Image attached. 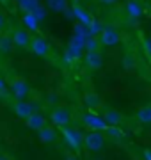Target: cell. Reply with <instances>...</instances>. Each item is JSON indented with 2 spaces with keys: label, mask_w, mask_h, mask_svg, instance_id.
I'll list each match as a JSON object with an SVG mask.
<instances>
[{
  "label": "cell",
  "mask_w": 151,
  "mask_h": 160,
  "mask_svg": "<svg viewBox=\"0 0 151 160\" xmlns=\"http://www.w3.org/2000/svg\"><path fill=\"white\" fill-rule=\"evenodd\" d=\"M61 133H62V139H64V142L70 146V149L73 151L75 155H78L82 151V144H84V133H82L78 128H75V126H62L61 128Z\"/></svg>",
  "instance_id": "obj_1"
},
{
  "label": "cell",
  "mask_w": 151,
  "mask_h": 160,
  "mask_svg": "<svg viewBox=\"0 0 151 160\" xmlns=\"http://www.w3.org/2000/svg\"><path fill=\"white\" fill-rule=\"evenodd\" d=\"M29 50L34 53L36 57H41V59H50L52 57V43L41 34H36L30 38V45H29Z\"/></svg>",
  "instance_id": "obj_2"
},
{
  "label": "cell",
  "mask_w": 151,
  "mask_h": 160,
  "mask_svg": "<svg viewBox=\"0 0 151 160\" xmlns=\"http://www.w3.org/2000/svg\"><path fill=\"white\" fill-rule=\"evenodd\" d=\"M98 41L100 45L105 46V48H114L121 43V32L116 25H103L101 27V32L98 34Z\"/></svg>",
  "instance_id": "obj_3"
},
{
  "label": "cell",
  "mask_w": 151,
  "mask_h": 160,
  "mask_svg": "<svg viewBox=\"0 0 151 160\" xmlns=\"http://www.w3.org/2000/svg\"><path fill=\"white\" fill-rule=\"evenodd\" d=\"M105 144H107V137H105L103 132L91 130L84 135V144L82 146L87 151H91V153H98V151H101L105 148Z\"/></svg>",
  "instance_id": "obj_4"
},
{
  "label": "cell",
  "mask_w": 151,
  "mask_h": 160,
  "mask_svg": "<svg viewBox=\"0 0 151 160\" xmlns=\"http://www.w3.org/2000/svg\"><path fill=\"white\" fill-rule=\"evenodd\" d=\"M48 119L52 121L53 126H57V128H62V126H68L71 125V119H73V114H71V110L68 107H64V105H57V107H53L50 110V114H48Z\"/></svg>",
  "instance_id": "obj_5"
},
{
  "label": "cell",
  "mask_w": 151,
  "mask_h": 160,
  "mask_svg": "<svg viewBox=\"0 0 151 160\" xmlns=\"http://www.w3.org/2000/svg\"><path fill=\"white\" fill-rule=\"evenodd\" d=\"M7 91L11 92V96L16 100V102H22V100H27V96L30 94V86L29 82L22 77H14L9 82V89Z\"/></svg>",
  "instance_id": "obj_6"
},
{
  "label": "cell",
  "mask_w": 151,
  "mask_h": 160,
  "mask_svg": "<svg viewBox=\"0 0 151 160\" xmlns=\"http://www.w3.org/2000/svg\"><path fill=\"white\" fill-rule=\"evenodd\" d=\"M82 125L87 126L89 130H94V132H105L107 130L105 119L101 118V114L94 112V110H85V112L82 114Z\"/></svg>",
  "instance_id": "obj_7"
},
{
  "label": "cell",
  "mask_w": 151,
  "mask_h": 160,
  "mask_svg": "<svg viewBox=\"0 0 151 160\" xmlns=\"http://www.w3.org/2000/svg\"><path fill=\"white\" fill-rule=\"evenodd\" d=\"M9 34H11L14 50H29L30 38H32V36H30V32L25 29V27H14Z\"/></svg>",
  "instance_id": "obj_8"
},
{
  "label": "cell",
  "mask_w": 151,
  "mask_h": 160,
  "mask_svg": "<svg viewBox=\"0 0 151 160\" xmlns=\"http://www.w3.org/2000/svg\"><path fill=\"white\" fill-rule=\"evenodd\" d=\"M82 62H84V68L89 69V71H98V69L103 68L105 64V57L100 50L96 52H85V55L82 57Z\"/></svg>",
  "instance_id": "obj_9"
},
{
  "label": "cell",
  "mask_w": 151,
  "mask_h": 160,
  "mask_svg": "<svg viewBox=\"0 0 151 160\" xmlns=\"http://www.w3.org/2000/svg\"><path fill=\"white\" fill-rule=\"evenodd\" d=\"M12 110H14L16 118H20V119L25 121L27 118H30V114L37 112V105H36V102L22 100V102H16L14 105H12Z\"/></svg>",
  "instance_id": "obj_10"
},
{
  "label": "cell",
  "mask_w": 151,
  "mask_h": 160,
  "mask_svg": "<svg viewBox=\"0 0 151 160\" xmlns=\"http://www.w3.org/2000/svg\"><path fill=\"white\" fill-rule=\"evenodd\" d=\"M82 52H84V45L78 43V41L71 39L66 52H64V59H66V62H76V61H80L84 55H82Z\"/></svg>",
  "instance_id": "obj_11"
},
{
  "label": "cell",
  "mask_w": 151,
  "mask_h": 160,
  "mask_svg": "<svg viewBox=\"0 0 151 160\" xmlns=\"http://www.w3.org/2000/svg\"><path fill=\"white\" fill-rule=\"evenodd\" d=\"M101 118L105 119L107 126H121L123 121H124V116H123V112H119V110H116V109H110V107L103 109V112H101Z\"/></svg>",
  "instance_id": "obj_12"
},
{
  "label": "cell",
  "mask_w": 151,
  "mask_h": 160,
  "mask_svg": "<svg viewBox=\"0 0 151 160\" xmlns=\"http://www.w3.org/2000/svg\"><path fill=\"white\" fill-rule=\"evenodd\" d=\"M71 11H73V18H76L80 25H84V27H89V25L93 23V20H94L93 14H91L87 9H84L82 6H78V4H73V6H71Z\"/></svg>",
  "instance_id": "obj_13"
},
{
  "label": "cell",
  "mask_w": 151,
  "mask_h": 160,
  "mask_svg": "<svg viewBox=\"0 0 151 160\" xmlns=\"http://www.w3.org/2000/svg\"><path fill=\"white\" fill-rule=\"evenodd\" d=\"M25 125L29 126L30 130L39 132L41 128H45V126L48 125V118L45 114H41L39 110H37V112H34V114H30V118L25 119Z\"/></svg>",
  "instance_id": "obj_14"
},
{
  "label": "cell",
  "mask_w": 151,
  "mask_h": 160,
  "mask_svg": "<svg viewBox=\"0 0 151 160\" xmlns=\"http://www.w3.org/2000/svg\"><path fill=\"white\" fill-rule=\"evenodd\" d=\"M124 11H126V14L132 18V20H139V18L144 14V6L140 4L139 0H126Z\"/></svg>",
  "instance_id": "obj_15"
},
{
  "label": "cell",
  "mask_w": 151,
  "mask_h": 160,
  "mask_svg": "<svg viewBox=\"0 0 151 160\" xmlns=\"http://www.w3.org/2000/svg\"><path fill=\"white\" fill-rule=\"evenodd\" d=\"M37 139H39L43 144H53L57 141V130H55V126H45V128H41L37 132Z\"/></svg>",
  "instance_id": "obj_16"
},
{
  "label": "cell",
  "mask_w": 151,
  "mask_h": 160,
  "mask_svg": "<svg viewBox=\"0 0 151 160\" xmlns=\"http://www.w3.org/2000/svg\"><path fill=\"white\" fill-rule=\"evenodd\" d=\"M134 118H135V121H137L139 125H144V126L151 125V103L139 107Z\"/></svg>",
  "instance_id": "obj_17"
},
{
  "label": "cell",
  "mask_w": 151,
  "mask_h": 160,
  "mask_svg": "<svg viewBox=\"0 0 151 160\" xmlns=\"http://www.w3.org/2000/svg\"><path fill=\"white\" fill-rule=\"evenodd\" d=\"M14 46H12V39H11V34L9 32H0V55H11Z\"/></svg>",
  "instance_id": "obj_18"
},
{
  "label": "cell",
  "mask_w": 151,
  "mask_h": 160,
  "mask_svg": "<svg viewBox=\"0 0 151 160\" xmlns=\"http://www.w3.org/2000/svg\"><path fill=\"white\" fill-rule=\"evenodd\" d=\"M84 103H85V107H87V110H94L98 109V107H101V100H100V96L96 94V92L89 91L84 94Z\"/></svg>",
  "instance_id": "obj_19"
},
{
  "label": "cell",
  "mask_w": 151,
  "mask_h": 160,
  "mask_svg": "<svg viewBox=\"0 0 151 160\" xmlns=\"http://www.w3.org/2000/svg\"><path fill=\"white\" fill-rule=\"evenodd\" d=\"M22 22H23V27L29 32H37V29H39V22H37V18L32 12H25L23 18H22Z\"/></svg>",
  "instance_id": "obj_20"
},
{
  "label": "cell",
  "mask_w": 151,
  "mask_h": 160,
  "mask_svg": "<svg viewBox=\"0 0 151 160\" xmlns=\"http://www.w3.org/2000/svg\"><path fill=\"white\" fill-rule=\"evenodd\" d=\"M46 7L53 12H64L70 7V4L68 0H46Z\"/></svg>",
  "instance_id": "obj_21"
},
{
  "label": "cell",
  "mask_w": 151,
  "mask_h": 160,
  "mask_svg": "<svg viewBox=\"0 0 151 160\" xmlns=\"http://www.w3.org/2000/svg\"><path fill=\"white\" fill-rule=\"evenodd\" d=\"M121 64L124 69H134L137 66V57H135L134 52H124L121 57Z\"/></svg>",
  "instance_id": "obj_22"
},
{
  "label": "cell",
  "mask_w": 151,
  "mask_h": 160,
  "mask_svg": "<svg viewBox=\"0 0 151 160\" xmlns=\"http://www.w3.org/2000/svg\"><path fill=\"white\" fill-rule=\"evenodd\" d=\"M39 6H41L39 0H22V2L18 4V7L23 11V14H25V12H34Z\"/></svg>",
  "instance_id": "obj_23"
},
{
  "label": "cell",
  "mask_w": 151,
  "mask_h": 160,
  "mask_svg": "<svg viewBox=\"0 0 151 160\" xmlns=\"http://www.w3.org/2000/svg\"><path fill=\"white\" fill-rule=\"evenodd\" d=\"M103 133L109 135V137H112L114 141H121L123 139V130L119 126H107V130H105Z\"/></svg>",
  "instance_id": "obj_24"
},
{
  "label": "cell",
  "mask_w": 151,
  "mask_h": 160,
  "mask_svg": "<svg viewBox=\"0 0 151 160\" xmlns=\"http://www.w3.org/2000/svg\"><path fill=\"white\" fill-rule=\"evenodd\" d=\"M100 41H98V38H91L89 36L87 39H85V43H84V50L85 52H96V50H100Z\"/></svg>",
  "instance_id": "obj_25"
},
{
  "label": "cell",
  "mask_w": 151,
  "mask_h": 160,
  "mask_svg": "<svg viewBox=\"0 0 151 160\" xmlns=\"http://www.w3.org/2000/svg\"><path fill=\"white\" fill-rule=\"evenodd\" d=\"M140 46H142V50H144L146 57L151 59V38L149 36H142V38H140Z\"/></svg>",
  "instance_id": "obj_26"
},
{
  "label": "cell",
  "mask_w": 151,
  "mask_h": 160,
  "mask_svg": "<svg viewBox=\"0 0 151 160\" xmlns=\"http://www.w3.org/2000/svg\"><path fill=\"white\" fill-rule=\"evenodd\" d=\"M101 27H103V25H101L100 22L93 20V23H91V25L87 27V34L91 36V38H94V36H98L100 32H101Z\"/></svg>",
  "instance_id": "obj_27"
},
{
  "label": "cell",
  "mask_w": 151,
  "mask_h": 160,
  "mask_svg": "<svg viewBox=\"0 0 151 160\" xmlns=\"http://www.w3.org/2000/svg\"><path fill=\"white\" fill-rule=\"evenodd\" d=\"M7 29V16L4 11H0V32H4Z\"/></svg>",
  "instance_id": "obj_28"
},
{
  "label": "cell",
  "mask_w": 151,
  "mask_h": 160,
  "mask_svg": "<svg viewBox=\"0 0 151 160\" xmlns=\"http://www.w3.org/2000/svg\"><path fill=\"white\" fill-rule=\"evenodd\" d=\"M7 89H9V84H7L6 80L0 77V94H4V92H7Z\"/></svg>",
  "instance_id": "obj_29"
},
{
  "label": "cell",
  "mask_w": 151,
  "mask_h": 160,
  "mask_svg": "<svg viewBox=\"0 0 151 160\" xmlns=\"http://www.w3.org/2000/svg\"><path fill=\"white\" fill-rule=\"evenodd\" d=\"M119 0H98V4H101V6L109 7V6H114V4H117Z\"/></svg>",
  "instance_id": "obj_30"
},
{
  "label": "cell",
  "mask_w": 151,
  "mask_h": 160,
  "mask_svg": "<svg viewBox=\"0 0 151 160\" xmlns=\"http://www.w3.org/2000/svg\"><path fill=\"white\" fill-rule=\"evenodd\" d=\"M142 157H144V160H151V149H144Z\"/></svg>",
  "instance_id": "obj_31"
},
{
  "label": "cell",
  "mask_w": 151,
  "mask_h": 160,
  "mask_svg": "<svg viewBox=\"0 0 151 160\" xmlns=\"http://www.w3.org/2000/svg\"><path fill=\"white\" fill-rule=\"evenodd\" d=\"M64 160H78V157H76L75 153H68L66 157H64Z\"/></svg>",
  "instance_id": "obj_32"
},
{
  "label": "cell",
  "mask_w": 151,
  "mask_h": 160,
  "mask_svg": "<svg viewBox=\"0 0 151 160\" xmlns=\"http://www.w3.org/2000/svg\"><path fill=\"white\" fill-rule=\"evenodd\" d=\"M0 160H12L9 155H6V153H0Z\"/></svg>",
  "instance_id": "obj_33"
},
{
  "label": "cell",
  "mask_w": 151,
  "mask_h": 160,
  "mask_svg": "<svg viewBox=\"0 0 151 160\" xmlns=\"http://www.w3.org/2000/svg\"><path fill=\"white\" fill-rule=\"evenodd\" d=\"M7 2H9V0H0V4H7Z\"/></svg>",
  "instance_id": "obj_34"
},
{
  "label": "cell",
  "mask_w": 151,
  "mask_h": 160,
  "mask_svg": "<svg viewBox=\"0 0 151 160\" xmlns=\"http://www.w3.org/2000/svg\"><path fill=\"white\" fill-rule=\"evenodd\" d=\"M12 2H18V4H20V2H22V0H12Z\"/></svg>",
  "instance_id": "obj_35"
},
{
  "label": "cell",
  "mask_w": 151,
  "mask_h": 160,
  "mask_svg": "<svg viewBox=\"0 0 151 160\" xmlns=\"http://www.w3.org/2000/svg\"><path fill=\"white\" fill-rule=\"evenodd\" d=\"M149 75H151V64H149Z\"/></svg>",
  "instance_id": "obj_36"
}]
</instances>
